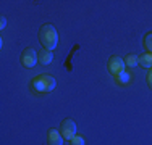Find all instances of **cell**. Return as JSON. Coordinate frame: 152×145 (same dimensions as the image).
I'll return each instance as SVG.
<instances>
[{"mask_svg":"<svg viewBox=\"0 0 152 145\" xmlns=\"http://www.w3.org/2000/svg\"><path fill=\"white\" fill-rule=\"evenodd\" d=\"M39 41H41L42 47L45 50H50L52 52L53 49L58 44V36H57V29L52 24H44L41 29H39Z\"/></svg>","mask_w":152,"mask_h":145,"instance_id":"cell-1","label":"cell"},{"mask_svg":"<svg viewBox=\"0 0 152 145\" xmlns=\"http://www.w3.org/2000/svg\"><path fill=\"white\" fill-rule=\"evenodd\" d=\"M55 78L49 74H41L32 79V89H36L37 92H50V90L55 89Z\"/></svg>","mask_w":152,"mask_h":145,"instance_id":"cell-2","label":"cell"},{"mask_svg":"<svg viewBox=\"0 0 152 145\" xmlns=\"http://www.w3.org/2000/svg\"><path fill=\"white\" fill-rule=\"evenodd\" d=\"M37 61H39V53L36 52L34 49H26L23 53H21V63H23L26 68L36 66Z\"/></svg>","mask_w":152,"mask_h":145,"instance_id":"cell-3","label":"cell"},{"mask_svg":"<svg viewBox=\"0 0 152 145\" xmlns=\"http://www.w3.org/2000/svg\"><path fill=\"white\" fill-rule=\"evenodd\" d=\"M61 136H63V139H68V140L76 137V124L73 119L68 118L61 123Z\"/></svg>","mask_w":152,"mask_h":145,"instance_id":"cell-4","label":"cell"},{"mask_svg":"<svg viewBox=\"0 0 152 145\" xmlns=\"http://www.w3.org/2000/svg\"><path fill=\"white\" fill-rule=\"evenodd\" d=\"M108 71L115 76L125 71V60L120 57H112L110 60H108Z\"/></svg>","mask_w":152,"mask_h":145,"instance_id":"cell-5","label":"cell"},{"mask_svg":"<svg viewBox=\"0 0 152 145\" xmlns=\"http://www.w3.org/2000/svg\"><path fill=\"white\" fill-rule=\"evenodd\" d=\"M47 142L49 145H63V136L55 129H50L47 134Z\"/></svg>","mask_w":152,"mask_h":145,"instance_id":"cell-6","label":"cell"},{"mask_svg":"<svg viewBox=\"0 0 152 145\" xmlns=\"http://www.w3.org/2000/svg\"><path fill=\"white\" fill-rule=\"evenodd\" d=\"M53 61V55L50 50H42V52H39V63L44 65V66H47V65H50Z\"/></svg>","mask_w":152,"mask_h":145,"instance_id":"cell-7","label":"cell"},{"mask_svg":"<svg viewBox=\"0 0 152 145\" xmlns=\"http://www.w3.org/2000/svg\"><path fill=\"white\" fill-rule=\"evenodd\" d=\"M137 63L142 68H152V53H146L137 58Z\"/></svg>","mask_w":152,"mask_h":145,"instance_id":"cell-8","label":"cell"},{"mask_svg":"<svg viewBox=\"0 0 152 145\" xmlns=\"http://www.w3.org/2000/svg\"><path fill=\"white\" fill-rule=\"evenodd\" d=\"M144 47L147 49V52L152 53V32L144 36Z\"/></svg>","mask_w":152,"mask_h":145,"instance_id":"cell-9","label":"cell"},{"mask_svg":"<svg viewBox=\"0 0 152 145\" xmlns=\"http://www.w3.org/2000/svg\"><path fill=\"white\" fill-rule=\"evenodd\" d=\"M125 63H126V66H129V68H134V66L139 65V63H137V57L136 55H128Z\"/></svg>","mask_w":152,"mask_h":145,"instance_id":"cell-10","label":"cell"},{"mask_svg":"<svg viewBox=\"0 0 152 145\" xmlns=\"http://www.w3.org/2000/svg\"><path fill=\"white\" fill-rule=\"evenodd\" d=\"M117 79H118V82H120V84H128L129 82V79H131V76L128 74V72H120V74H117Z\"/></svg>","mask_w":152,"mask_h":145,"instance_id":"cell-11","label":"cell"},{"mask_svg":"<svg viewBox=\"0 0 152 145\" xmlns=\"http://www.w3.org/2000/svg\"><path fill=\"white\" fill-rule=\"evenodd\" d=\"M70 142H71V145H84V139L79 137V136H76V137H73V139L70 140Z\"/></svg>","mask_w":152,"mask_h":145,"instance_id":"cell-12","label":"cell"},{"mask_svg":"<svg viewBox=\"0 0 152 145\" xmlns=\"http://www.w3.org/2000/svg\"><path fill=\"white\" fill-rule=\"evenodd\" d=\"M147 86H149V89H152V71L147 74Z\"/></svg>","mask_w":152,"mask_h":145,"instance_id":"cell-13","label":"cell"},{"mask_svg":"<svg viewBox=\"0 0 152 145\" xmlns=\"http://www.w3.org/2000/svg\"><path fill=\"white\" fill-rule=\"evenodd\" d=\"M5 26H7V20H5V18H3V16H2V20H0V29H3Z\"/></svg>","mask_w":152,"mask_h":145,"instance_id":"cell-14","label":"cell"}]
</instances>
